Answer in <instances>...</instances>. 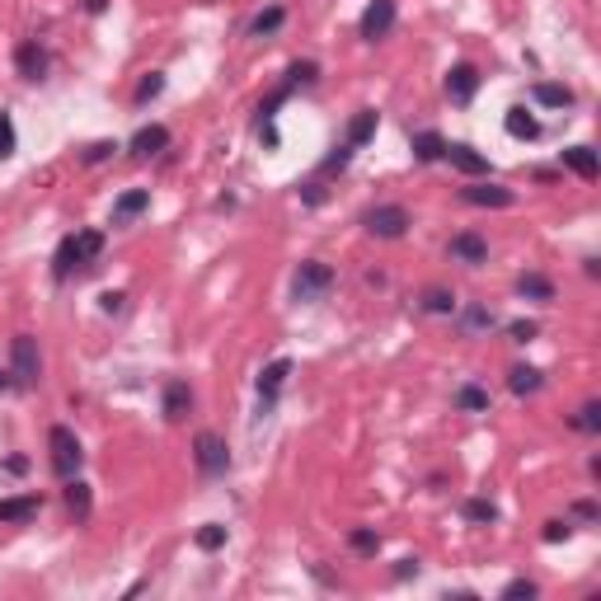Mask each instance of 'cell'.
Wrapping results in <instances>:
<instances>
[{"label": "cell", "instance_id": "30", "mask_svg": "<svg viewBox=\"0 0 601 601\" xmlns=\"http://www.w3.org/2000/svg\"><path fill=\"white\" fill-rule=\"evenodd\" d=\"M465 517H470V522H498V508L484 503V498H470V503H465Z\"/></svg>", "mask_w": 601, "mask_h": 601}, {"label": "cell", "instance_id": "33", "mask_svg": "<svg viewBox=\"0 0 601 601\" xmlns=\"http://www.w3.org/2000/svg\"><path fill=\"white\" fill-rule=\"evenodd\" d=\"M14 156V123H10V113H0V160H10Z\"/></svg>", "mask_w": 601, "mask_h": 601}, {"label": "cell", "instance_id": "39", "mask_svg": "<svg viewBox=\"0 0 601 601\" xmlns=\"http://www.w3.org/2000/svg\"><path fill=\"white\" fill-rule=\"evenodd\" d=\"M113 150H118V146H113V141H94V146L85 150V160L94 164V160H104V156H113Z\"/></svg>", "mask_w": 601, "mask_h": 601}, {"label": "cell", "instance_id": "3", "mask_svg": "<svg viewBox=\"0 0 601 601\" xmlns=\"http://www.w3.org/2000/svg\"><path fill=\"white\" fill-rule=\"evenodd\" d=\"M47 446H52V470L61 475V479H71L76 470H80V461H85V451H80V442H76V432L71 428H52L47 432Z\"/></svg>", "mask_w": 601, "mask_h": 601}, {"label": "cell", "instance_id": "23", "mask_svg": "<svg viewBox=\"0 0 601 601\" xmlns=\"http://www.w3.org/2000/svg\"><path fill=\"white\" fill-rule=\"evenodd\" d=\"M531 94H536V104H545V108H569L573 104V90L569 85H536Z\"/></svg>", "mask_w": 601, "mask_h": 601}, {"label": "cell", "instance_id": "27", "mask_svg": "<svg viewBox=\"0 0 601 601\" xmlns=\"http://www.w3.org/2000/svg\"><path fill=\"white\" fill-rule=\"evenodd\" d=\"M282 20H287V14H282V5H273V10H263L249 28H254V38H268V33H277V28H282Z\"/></svg>", "mask_w": 601, "mask_h": 601}, {"label": "cell", "instance_id": "9", "mask_svg": "<svg viewBox=\"0 0 601 601\" xmlns=\"http://www.w3.org/2000/svg\"><path fill=\"white\" fill-rule=\"evenodd\" d=\"M479 90V71L470 61H461V66H451L446 71V94H451V104H470Z\"/></svg>", "mask_w": 601, "mask_h": 601}, {"label": "cell", "instance_id": "37", "mask_svg": "<svg viewBox=\"0 0 601 601\" xmlns=\"http://www.w3.org/2000/svg\"><path fill=\"white\" fill-rule=\"evenodd\" d=\"M508 333H512L517 343H531V339H536V325H531V320H517V325H508Z\"/></svg>", "mask_w": 601, "mask_h": 601}, {"label": "cell", "instance_id": "16", "mask_svg": "<svg viewBox=\"0 0 601 601\" xmlns=\"http://www.w3.org/2000/svg\"><path fill=\"white\" fill-rule=\"evenodd\" d=\"M14 66H20L24 80H43L47 76V52H43L38 43H24L20 52H14Z\"/></svg>", "mask_w": 601, "mask_h": 601}, {"label": "cell", "instance_id": "12", "mask_svg": "<svg viewBox=\"0 0 601 601\" xmlns=\"http://www.w3.org/2000/svg\"><path fill=\"white\" fill-rule=\"evenodd\" d=\"M446 160L456 164L461 174H489V156H479V150H475V146H465V141L446 146Z\"/></svg>", "mask_w": 601, "mask_h": 601}, {"label": "cell", "instance_id": "7", "mask_svg": "<svg viewBox=\"0 0 601 601\" xmlns=\"http://www.w3.org/2000/svg\"><path fill=\"white\" fill-rule=\"evenodd\" d=\"M287 376H292V357H277V362H268L259 372V413H268L273 405H277V395H282V386H287Z\"/></svg>", "mask_w": 601, "mask_h": 601}, {"label": "cell", "instance_id": "8", "mask_svg": "<svg viewBox=\"0 0 601 601\" xmlns=\"http://www.w3.org/2000/svg\"><path fill=\"white\" fill-rule=\"evenodd\" d=\"M362 38L366 43H376V38H386V33L395 28V0H372V5L362 10Z\"/></svg>", "mask_w": 601, "mask_h": 601}, {"label": "cell", "instance_id": "17", "mask_svg": "<svg viewBox=\"0 0 601 601\" xmlns=\"http://www.w3.org/2000/svg\"><path fill=\"white\" fill-rule=\"evenodd\" d=\"M150 207V193L146 188H132V193H123L118 203H113V226H127L132 216H141Z\"/></svg>", "mask_w": 601, "mask_h": 601}, {"label": "cell", "instance_id": "35", "mask_svg": "<svg viewBox=\"0 0 601 601\" xmlns=\"http://www.w3.org/2000/svg\"><path fill=\"white\" fill-rule=\"evenodd\" d=\"M160 90H164V76H160V71H150V76L141 80V85H137V99H156Z\"/></svg>", "mask_w": 601, "mask_h": 601}, {"label": "cell", "instance_id": "41", "mask_svg": "<svg viewBox=\"0 0 601 601\" xmlns=\"http://www.w3.org/2000/svg\"><path fill=\"white\" fill-rule=\"evenodd\" d=\"M409 573H419V559H399V569H395V578H409Z\"/></svg>", "mask_w": 601, "mask_h": 601}, {"label": "cell", "instance_id": "32", "mask_svg": "<svg viewBox=\"0 0 601 601\" xmlns=\"http://www.w3.org/2000/svg\"><path fill=\"white\" fill-rule=\"evenodd\" d=\"M503 597H508V601H522V597L531 601V597H536V582H531V578H512L508 588H503Z\"/></svg>", "mask_w": 601, "mask_h": 601}, {"label": "cell", "instance_id": "11", "mask_svg": "<svg viewBox=\"0 0 601 601\" xmlns=\"http://www.w3.org/2000/svg\"><path fill=\"white\" fill-rule=\"evenodd\" d=\"M451 259L484 263V259H489V244H484V236H475V230H461V236H451Z\"/></svg>", "mask_w": 601, "mask_h": 601}, {"label": "cell", "instance_id": "18", "mask_svg": "<svg viewBox=\"0 0 601 601\" xmlns=\"http://www.w3.org/2000/svg\"><path fill=\"white\" fill-rule=\"evenodd\" d=\"M564 164L578 174V179H597L601 174V164H597V150L592 146H569L564 150Z\"/></svg>", "mask_w": 601, "mask_h": 601}, {"label": "cell", "instance_id": "2", "mask_svg": "<svg viewBox=\"0 0 601 601\" xmlns=\"http://www.w3.org/2000/svg\"><path fill=\"white\" fill-rule=\"evenodd\" d=\"M329 287H333V268L320 263V259H306L296 268V277H292V296L296 300H320V296H329Z\"/></svg>", "mask_w": 601, "mask_h": 601}, {"label": "cell", "instance_id": "36", "mask_svg": "<svg viewBox=\"0 0 601 601\" xmlns=\"http://www.w3.org/2000/svg\"><path fill=\"white\" fill-rule=\"evenodd\" d=\"M489 325H493V315L484 310V306H470V310H465V329H489Z\"/></svg>", "mask_w": 601, "mask_h": 601}, {"label": "cell", "instance_id": "1", "mask_svg": "<svg viewBox=\"0 0 601 601\" xmlns=\"http://www.w3.org/2000/svg\"><path fill=\"white\" fill-rule=\"evenodd\" d=\"M99 254H104V236H99V230H76V236H66V240H61L52 273H57V277H71L76 268L94 263Z\"/></svg>", "mask_w": 601, "mask_h": 601}, {"label": "cell", "instance_id": "29", "mask_svg": "<svg viewBox=\"0 0 601 601\" xmlns=\"http://www.w3.org/2000/svg\"><path fill=\"white\" fill-rule=\"evenodd\" d=\"M578 428L582 432H601V405H597V399H588V405L578 409Z\"/></svg>", "mask_w": 601, "mask_h": 601}, {"label": "cell", "instance_id": "21", "mask_svg": "<svg viewBox=\"0 0 601 601\" xmlns=\"http://www.w3.org/2000/svg\"><path fill=\"white\" fill-rule=\"evenodd\" d=\"M517 292L531 296V300H555V282L541 277V273H522L517 277Z\"/></svg>", "mask_w": 601, "mask_h": 601}, {"label": "cell", "instance_id": "14", "mask_svg": "<svg viewBox=\"0 0 601 601\" xmlns=\"http://www.w3.org/2000/svg\"><path fill=\"white\" fill-rule=\"evenodd\" d=\"M188 409H193V390H188V381H170V386H164V419L179 423Z\"/></svg>", "mask_w": 601, "mask_h": 601}, {"label": "cell", "instance_id": "38", "mask_svg": "<svg viewBox=\"0 0 601 601\" xmlns=\"http://www.w3.org/2000/svg\"><path fill=\"white\" fill-rule=\"evenodd\" d=\"M545 541H549V545L569 541V522H545Z\"/></svg>", "mask_w": 601, "mask_h": 601}, {"label": "cell", "instance_id": "34", "mask_svg": "<svg viewBox=\"0 0 601 601\" xmlns=\"http://www.w3.org/2000/svg\"><path fill=\"white\" fill-rule=\"evenodd\" d=\"M353 549H357V555H376L381 536H376V531H353Z\"/></svg>", "mask_w": 601, "mask_h": 601}, {"label": "cell", "instance_id": "20", "mask_svg": "<svg viewBox=\"0 0 601 601\" xmlns=\"http://www.w3.org/2000/svg\"><path fill=\"white\" fill-rule=\"evenodd\" d=\"M503 127H508V137H517V141H536V137H541V123L531 118L526 108H508Z\"/></svg>", "mask_w": 601, "mask_h": 601}, {"label": "cell", "instance_id": "40", "mask_svg": "<svg viewBox=\"0 0 601 601\" xmlns=\"http://www.w3.org/2000/svg\"><path fill=\"white\" fill-rule=\"evenodd\" d=\"M99 300H104V310H108V315H113V310H123V296H118V292H104Z\"/></svg>", "mask_w": 601, "mask_h": 601}, {"label": "cell", "instance_id": "24", "mask_svg": "<svg viewBox=\"0 0 601 601\" xmlns=\"http://www.w3.org/2000/svg\"><path fill=\"white\" fill-rule=\"evenodd\" d=\"M413 156H419V160H442L446 141L437 137V132H419V137H413Z\"/></svg>", "mask_w": 601, "mask_h": 601}, {"label": "cell", "instance_id": "4", "mask_svg": "<svg viewBox=\"0 0 601 601\" xmlns=\"http://www.w3.org/2000/svg\"><path fill=\"white\" fill-rule=\"evenodd\" d=\"M193 461H197V470H203V475H226L230 470V446H226L221 432H197Z\"/></svg>", "mask_w": 601, "mask_h": 601}, {"label": "cell", "instance_id": "10", "mask_svg": "<svg viewBox=\"0 0 601 601\" xmlns=\"http://www.w3.org/2000/svg\"><path fill=\"white\" fill-rule=\"evenodd\" d=\"M461 197L475 207H512L517 203V193L503 188V183H470V188H461Z\"/></svg>", "mask_w": 601, "mask_h": 601}, {"label": "cell", "instance_id": "5", "mask_svg": "<svg viewBox=\"0 0 601 601\" xmlns=\"http://www.w3.org/2000/svg\"><path fill=\"white\" fill-rule=\"evenodd\" d=\"M10 366H14V386H38V372H43V362H38V343L28 339V333H20V339L10 343Z\"/></svg>", "mask_w": 601, "mask_h": 601}, {"label": "cell", "instance_id": "15", "mask_svg": "<svg viewBox=\"0 0 601 601\" xmlns=\"http://www.w3.org/2000/svg\"><path fill=\"white\" fill-rule=\"evenodd\" d=\"M164 146H170V132H164L160 123H150V127H141L137 137H132V156L146 160V156H160Z\"/></svg>", "mask_w": 601, "mask_h": 601}, {"label": "cell", "instance_id": "22", "mask_svg": "<svg viewBox=\"0 0 601 601\" xmlns=\"http://www.w3.org/2000/svg\"><path fill=\"white\" fill-rule=\"evenodd\" d=\"M372 137H376V108H362L353 127H348V146H366Z\"/></svg>", "mask_w": 601, "mask_h": 601}, {"label": "cell", "instance_id": "26", "mask_svg": "<svg viewBox=\"0 0 601 601\" xmlns=\"http://www.w3.org/2000/svg\"><path fill=\"white\" fill-rule=\"evenodd\" d=\"M423 310H432V315H451V310H456V296H451L446 287H428V292H423Z\"/></svg>", "mask_w": 601, "mask_h": 601}, {"label": "cell", "instance_id": "25", "mask_svg": "<svg viewBox=\"0 0 601 601\" xmlns=\"http://www.w3.org/2000/svg\"><path fill=\"white\" fill-rule=\"evenodd\" d=\"M66 508H71L76 512V522H85V517H90V484H66Z\"/></svg>", "mask_w": 601, "mask_h": 601}, {"label": "cell", "instance_id": "31", "mask_svg": "<svg viewBox=\"0 0 601 601\" xmlns=\"http://www.w3.org/2000/svg\"><path fill=\"white\" fill-rule=\"evenodd\" d=\"M197 545H203V549H221V545H226V526L207 522L203 531H197Z\"/></svg>", "mask_w": 601, "mask_h": 601}, {"label": "cell", "instance_id": "19", "mask_svg": "<svg viewBox=\"0 0 601 601\" xmlns=\"http://www.w3.org/2000/svg\"><path fill=\"white\" fill-rule=\"evenodd\" d=\"M541 386H545L541 366H512V372H508V390L512 395H536Z\"/></svg>", "mask_w": 601, "mask_h": 601}, {"label": "cell", "instance_id": "13", "mask_svg": "<svg viewBox=\"0 0 601 601\" xmlns=\"http://www.w3.org/2000/svg\"><path fill=\"white\" fill-rule=\"evenodd\" d=\"M43 508L38 493H24V498H0V522H33Z\"/></svg>", "mask_w": 601, "mask_h": 601}, {"label": "cell", "instance_id": "28", "mask_svg": "<svg viewBox=\"0 0 601 601\" xmlns=\"http://www.w3.org/2000/svg\"><path fill=\"white\" fill-rule=\"evenodd\" d=\"M456 405H461L465 413H484V409H489V395H484L479 386H461V395H456Z\"/></svg>", "mask_w": 601, "mask_h": 601}, {"label": "cell", "instance_id": "6", "mask_svg": "<svg viewBox=\"0 0 601 601\" xmlns=\"http://www.w3.org/2000/svg\"><path fill=\"white\" fill-rule=\"evenodd\" d=\"M362 226L372 230V236H381V240H399L409 230V212L405 207H372L362 216Z\"/></svg>", "mask_w": 601, "mask_h": 601}]
</instances>
